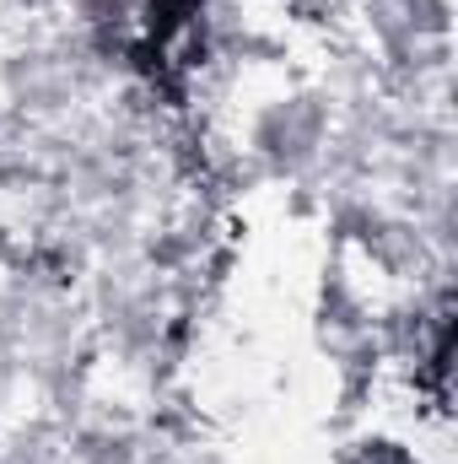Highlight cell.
<instances>
[{
	"label": "cell",
	"instance_id": "cell-1",
	"mask_svg": "<svg viewBox=\"0 0 458 464\" xmlns=\"http://www.w3.org/2000/svg\"><path fill=\"white\" fill-rule=\"evenodd\" d=\"M205 54V22L195 0H146L140 11V38H135V65L173 87L178 76H189Z\"/></svg>",
	"mask_w": 458,
	"mask_h": 464
}]
</instances>
